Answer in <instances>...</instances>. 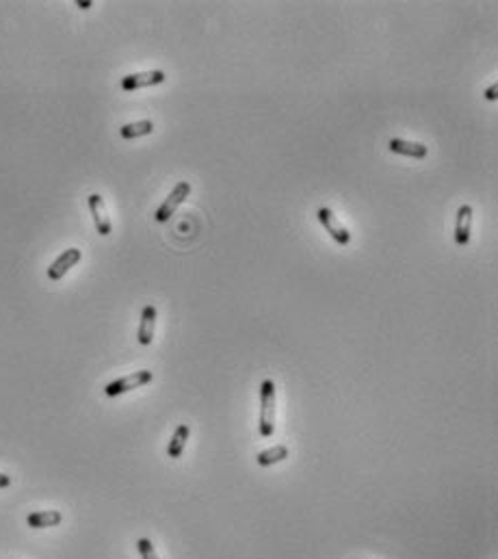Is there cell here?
I'll list each match as a JSON object with an SVG mask.
<instances>
[{
	"label": "cell",
	"mask_w": 498,
	"mask_h": 559,
	"mask_svg": "<svg viewBox=\"0 0 498 559\" xmlns=\"http://www.w3.org/2000/svg\"><path fill=\"white\" fill-rule=\"evenodd\" d=\"M258 432L262 438H271L276 432V384H273V379H264L262 386H260Z\"/></svg>",
	"instance_id": "6da1fadb"
},
{
	"label": "cell",
	"mask_w": 498,
	"mask_h": 559,
	"mask_svg": "<svg viewBox=\"0 0 498 559\" xmlns=\"http://www.w3.org/2000/svg\"><path fill=\"white\" fill-rule=\"evenodd\" d=\"M189 193H191V183H187V181H180L173 189H171V193L167 195V199L165 202L158 206V211L154 213V217H156V221L158 223H165L173 213H176V208L180 206L185 202V199L189 197Z\"/></svg>",
	"instance_id": "7a4b0ae2"
},
{
	"label": "cell",
	"mask_w": 498,
	"mask_h": 559,
	"mask_svg": "<svg viewBox=\"0 0 498 559\" xmlns=\"http://www.w3.org/2000/svg\"><path fill=\"white\" fill-rule=\"evenodd\" d=\"M152 377H154L152 371H134V373H130V375H126L122 379H115V382L106 384L104 392L108 397H118V395H124L128 390H134V388H141V386L150 384Z\"/></svg>",
	"instance_id": "3957f363"
},
{
	"label": "cell",
	"mask_w": 498,
	"mask_h": 559,
	"mask_svg": "<svg viewBox=\"0 0 498 559\" xmlns=\"http://www.w3.org/2000/svg\"><path fill=\"white\" fill-rule=\"evenodd\" d=\"M316 217H319L321 226L329 232V236L338 245H349L351 243V232L343 226L341 221H338V217L329 208H319V211H316Z\"/></svg>",
	"instance_id": "277c9868"
},
{
	"label": "cell",
	"mask_w": 498,
	"mask_h": 559,
	"mask_svg": "<svg viewBox=\"0 0 498 559\" xmlns=\"http://www.w3.org/2000/svg\"><path fill=\"white\" fill-rule=\"evenodd\" d=\"M167 74L163 70H152V72H139V74H128L122 78V89L124 92H137V89H143V87H154V85H161L165 83Z\"/></svg>",
	"instance_id": "5b68a950"
},
{
	"label": "cell",
	"mask_w": 498,
	"mask_h": 559,
	"mask_svg": "<svg viewBox=\"0 0 498 559\" xmlns=\"http://www.w3.org/2000/svg\"><path fill=\"white\" fill-rule=\"evenodd\" d=\"M80 258H83V254H80V250H76V248H70V250H65L50 267H48V278L52 280V282H59L67 271L72 269V267H76L78 262H80Z\"/></svg>",
	"instance_id": "8992f818"
},
{
	"label": "cell",
	"mask_w": 498,
	"mask_h": 559,
	"mask_svg": "<svg viewBox=\"0 0 498 559\" xmlns=\"http://www.w3.org/2000/svg\"><path fill=\"white\" fill-rule=\"evenodd\" d=\"M89 211H92V215H94V223H96L98 234L108 236L111 230H113V226H111V219H108L106 204H104L102 195H98V193H92V195H89Z\"/></svg>",
	"instance_id": "52a82bcc"
},
{
	"label": "cell",
	"mask_w": 498,
	"mask_h": 559,
	"mask_svg": "<svg viewBox=\"0 0 498 559\" xmlns=\"http://www.w3.org/2000/svg\"><path fill=\"white\" fill-rule=\"evenodd\" d=\"M470 228H472V206L462 204L457 208V219H455V243L460 248H466L470 241Z\"/></svg>",
	"instance_id": "ba28073f"
},
{
	"label": "cell",
	"mask_w": 498,
	"mask_h": 559,
	"mask_svg": "<svg viewBox=\"0 0 498 559\" xmlns=\"http://www.w3.org/2000/svg\"><path fill=\"white\" fill-rule=\"evenodd\" d=\"M154 327H156V308L148 304L141 312V323H139V334L137 339L143 347H148L154 339Z\"/></svg>",
	"instance_id": "9c48e42d"
},
{
	"label": "cell",
	"mask_w": 498,
	"mask_h": 559,
	"mask_svg": "<svg viewBox=\"0 0 498 559\" xmlns=\"http://www.w3.org/2000/svg\"><path fill=\"white\" fill-rule=\"evenodd\" d=\"M63 521V514L57 509H46V511H33L27 516L29 527L33 529H48V527H57Z\"/></svg>",
	"instance_id": "30bf717a"
},
{
	"label": "cell",
	"mask_w": 498,
	"mask_h": 559,
	"mask_svg": "<svg viewBox=\"0 0 498 559\" xmlns=\"http://www.w3.org/2000/svg\"><path fill=\"white\" fill-rule=\"evenodd\" d=\"M390 152L401 154V156H410V159H425L427 156V146L414 143V141H405V139H390L388 141Z\"/></svg>",
	"instance_id": "8fae6325"
},
{
	"label": "cell",
	"mask_w": 498,
	"mask_h": 559,
	"mask_svg": "<svg viewBox=\"0 0 498 559\" xmlns=\"http://www.w3.org/2000/svg\"><path fill=\"white\" fill-rule=\"evenodd\" d=\"M189 434H191V427H189L187 423H180L178 427H176V432H173V436H171V440H169V446H167V455H169L171 460H178L180 455L185 453V446H187Z\"/></svg>",
	"instance_id": "7c38bea8"
},
{
	"label": "cell",
	"mask_w": 498,
	"mask_h": 559,
	"mask_svg": "<svg viewBox=\"0 0 498 559\" xmlns=\"http://www.w3.org/2000/svg\"><path fill=\"white\" fill-rule=\"evenodd\" d=\"M288 458V446L286 444H276L271 446V449H264L256 455V462L258 466H273V464H280Z\"/></svg>",
	"instance_id": "4fadbf2b"
},
{
	"label": "cell",
	"mask_w": 498,
	"mask_h": 559,
	"mask_svg": "<svg viewBox=\"0 0 498 559\" xmlns=\"http://www.w3.org/2000/svg\"><path fill=\"white\" fill-rule=\"evenodd\" d=\"M154 130V122L150 120H141V122H132V124H124L120 128V135L124 139H137V137H145Z\"/></svg>",
	"instance_id": "5bb4252c"
},
{
	"label": "cell",
	"mask_w": 498,
	"mask_h": 559,
	"mask_svg": "<svg viewBox=\"0 0 498 559\" xmlns=\"http://www.w3.org/2000/svg\"><path fill=\"white\" fill-rule=\"evenodd\" d=\"M137 549H139L141 559H158V555H156V551H154V544H152L148 538H139V540H137Z\"/></svg>",
	"instance_id": "9a60e30c"
},
{
	"label": "cell",
	"mask_w": 498,
	"mask_h": 559,
	"mask_svg": "<svg viewBox=\"0 0 498 559\" xmlns=\"http://www.w3.org/2000/svg\"><path fill=\"white\" fill-rule=\"evenodd\" d=\"M496 96H498V87H496V85H490V87L485 89V98H488V100H496Z\"/></svg>",
	"instance_id": "2e32d148"
},
{
	"label": "cell",
	"mask_w": 498,
	"mask_h": 559,
	"mask_svg": "<svg viewBox=\"0 0 498 559\" xmlns=\"http://www.w3.org/2000/svg\"><path fill=\"white\" fill-rule=\"evenodd\" d=\"M9 483H11V477L0 473V488H9Z\"/></svg>",
	"instance_id": "e0dca14e"
},
{
	"label": "cell",
	"mask_w": 498,
	"mask_h": 559,
	"mask_svg": "<svg viewBox=\"0 0 498 559\" xmlns=\"http://www.w3.org/2000/svg\"><path fill=\"white\" fill-rule=\"evenodd\" d=\"M76 5L80 9H89V7H92V3H89V0H76Z\"/></svg>",
	"instance_id": "ac0fdd59"
}]
</instances>
